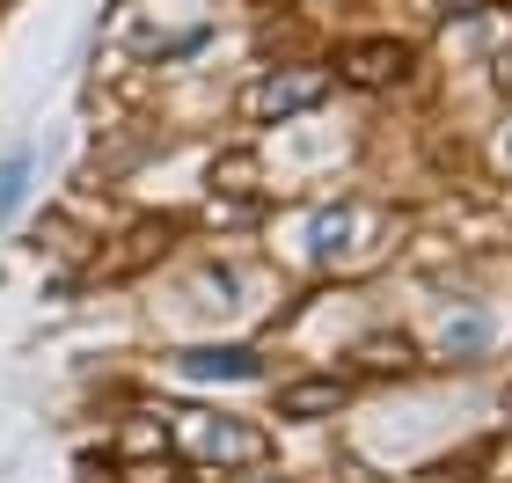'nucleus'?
I'll return each instance as SVG.
<instances>
[{
	"mask_svg": "<svg viewBox=\"0 0 512 483\" xmlns=\"http://www.w3.org/2000/svg\"><path fill=\"white\" fill-rule=\"evenodd\" d=\"M322 96H330V74H322V66H271V74L242 96V118L249 125H286L300 110H315Z\"/></svg>",
	"mask_w": 512,
	"mask_h": 483,
	"instance_id": "obj_1",
	"label": "nucleus"
},
{
	"mask_svg": "<svg viewBox=\"0 0 512 483\" xmlns=\"http://www.w3.org/2000/svg\"><path fill=\"white\" fill-rule=\"evenodd\" d=\"M176 432L198 462H220V469H242V462H264L271 440L256 425H235V418H213V410H176Z\"/></svg>",
	"mask_w": 512,
	"mask_h": 483,
	"instance_id": "obj_2",
	"label": "nucleus"
},
{
	"mask_svg": "<svg viewBox=\"0 0 512 483\" xmlns=\"http://www.w3.org/2000/svg\"><path fill=\"white\" fill-rule=\"evenodd\" d=\"M337 74L352 81V88H395V81L410 74V44H395V37H366V44H344Z\"/></svg>",
	"mask_w": 512,
	"mask_h": 483,
	"instance_id": "obj_3",
	"label": "nucleus"
},
{
	"mask_svg": "<svg viewBox=\"0 0 512 483\" xmlns=\"http://www.w3.org/2000/svg\"><path fill=\"white\" fill-rule=\"evenodd\" d=\"M344 381H286L278 388V418H337Z\"/></svg>",
	"mask_w": 512,
	"mask_h": 483,
	"instance_id": "obj_4",
	"label": "nucleus"
},
{
	"mask_svg": "<svg viewBox=\"0 0 512 483\" xmlns=\"http://www.w3.org/2000/svg\"><path fill=\"white\" fill-rule=\"evenodd\" d=\"M198 381H256L264 366H256V352H191L183 359Z\"/></svg>",
	"mask_w": 512,
	"mask_h": 483,
	"instance_id": "obj_5",
	"label": "nucleus"
},
{
	"mask_svg": "<svg viewBox=\"0 0 512 483\" xmlns=\"http://www.w3.org/2000/svg\"><path fill=\"white\" fill-rule=\"evenodd\" d=\"M439 337H447L454 359H476L483 344H491V315H483V308H461V315H447V330H439Z\"/></svg>",
	"mask_w": 512,
	"mask_h": 483,
	"instance_id": "obj_6",
	"label": "nucleus"
},
{
	"mask_svg": "<svg viewBox=\"0 0 512 483\" xmlns=\"http://www.w3.org/2000/svg\"><path fill=\"white\" fill-rule=\"evenodd\" d=\"M359 359L374 366V374H388V366L403 374V366H410V337H366V344H359Z\"/></svg>",
	"mask_w": 512,
	"mask_h": 483,
	"instance_id": "obj_7",
	"label": "nucleus"
},
{
	"mask_svg": "<svg viewBox=\"0 0 512 483\" xmlns=\"http://www.w3.org/2000/svg\"><path fill=\"white\" fill-rule=\"evenodd\" d=\"M22 183H30V154H8L0 161V220L22 205Z\"/></svg>",
	"mask_w": 512,
	"mask_h": 483,
	"instance_id": "obj_8",
	"label": "nucleus"
},
{
	"mask_svg": "<svg viewBox=\"0 0 512 483\" xmlns=\"http://www.w3.org/2000/svg\"><path fill=\"white\" fill-rule=\"evenodd\" d=\"M432 15H461V8H476V0H425Z\"/></svg>",
	"mask_w": 512,
	"mask_h": 483,
	"instance_id": "obj_9",
	"label": "nucleus"
},
{
	"mask_svg": "<svg viewBox=\"0 0 512 483\" xmlns=\"http://www.w3.org/2000/svg\"><path fill=\"white\" fill-rule=\"evenodd\" d=\"M498 81H505V88H512V52H505V66H498Z\"/></svg>",
	"mask_w": 512,
	"mask_h": 483,
	"instance_id": "obj_10",
	"label": "nucleus"
},
{
	"mask_svg": "<svg viewBox=\"0 0 512 483\" xmlns=\"http://www.w3.org/2000/svg\"><path fill=\"white\" fill-rule=\"evenodd\" d=\"M498 154H505V161H512V125H505V140H498Z\"/></svg>",
	"mask_w": 512,
	"mask_h": 483,
	"instance_id": "obj_11",
	"label": "nucleus"
},
{
	"mask_svg": "<svg viewBox=\"0 0 512 483\" xmlns=\"http://www.w3.org/2000/svg\"><path fill=\"white\" fill-rule=\"evenodd\" d=\"M0 8H8V0H0Z\"/></svg>",
	"mask_w": 512,
	"mask_h": 483,
	"instance_id": "obj_12",
	"label": "nucleus"
}]
</instances>
